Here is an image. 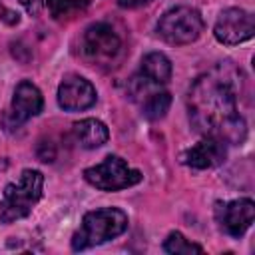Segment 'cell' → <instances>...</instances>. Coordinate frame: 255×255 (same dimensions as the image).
<instances>
[{"instance_id":"13","label":"cell","mask_w":255,"mask_h":255,"mask_svg":"<svg viewBox=\"0 0 255 255\" xmlns=\"http://www.w3.org/2000/svg\"><path fill=\"white\" fill-rule=\"evenodd\" d=\"M171 62L165 54L161 52H149L141 58V66H139V74L155 84V86H165L171 80Z\"/></svg>"},{"instance_id":"12","label":"cell","mask_w":255,"mask_h":255,"mask_svg":"<svg viewBox=\"0 0 255 255\" xmlns=\"http://www.w3.org/2000/svg\"><path fill=\"white\" fill-rule=\"evenodd\" d=\"M72 133H74V139L80 147L84 149H96V147H102L108 139H110V129L104 122L96 120V118H86V120H80L72 126Z\"/></svg>"},{"instance_id":"15","label":"cell","mask_w":255,"mask_h":255,"mask_svg":"<svg viewBox=\"0 0 255 255\" xmlns=\"http://www.w3.org/2000/svg\"><path fill=\"white\" fill-rule=\"evenodd\" d=\"M163 251L171 255H191V253H203V247L189 241L183 233L171 231L163 241Z\"/></svg>"},{"instance_id":"8","label":"cell","mask_w":255,"mask_h":255,"mask_svg":"<svg viewBox=\"0 0 255 255\" xmlns=\"http://www.w3.org/2000/svg\"><path fill=\"white\" fill-rule=\"evenodd\" d=\"M255 34V18L251 12L243 8H227L219 14L215 26H213V36L219 44L225 46H237L247 40H251Z\"/></svg>"},{"instance_id":"10","label":"cell","mask_w":255,"mask_h":255,"mask_svg":"<svg viewBox=\"0 0 255 255\" xmlns=\"http://www.w3.org/2000/svg\"><path fill=\"white\" fill-rule=\"evenodd\" d=\"M96 88L92 86L90 80L78 76V74H68L58 86V104L66 112H82L88 110L96 104Z\"/></svg>"},{"instance_id":"1","label":"cell","mask_w":255,"mask_h":255,"mask_svg":"<svg viewBox=\"0 0 255 255\" xmlns=\"http://www.w3.org/2000/svg\"><path fill=\"white\" fill-rule=\"evenodd\" d=\"M241 72L231 62H219L193 80L187 92V116L195 131L241 145L247 122L239 112Z\"/></svg>"},{"instance_id":"18","label":"cell","mask_w":255,"mask_h":255,"mask_svg":"<svg viewBox=\"0 0 255 255\" xmlns=\"http://www.w3.org/2000/svg\"><path fill=\"white\" fill-rule=\"evenodd\" d=\"M153 0H118V4L122 6V8H139V6H147V4H151Z\"/></svg>"},{"instance_id":"17","label":"cell","mask_w":255,"mask_h":255,"mask_svg":"<svg viewBox=\"0 0 255 255\" xmlns=\"http://www.w3.org/2000/svg\"><path fill=\"white\" fill-rule=\"evenodd\" d=\"M20 4L26 8L28 14H32V16H38L40 14V8H42V2L40 0H20Z\"/></svg>"},{"instance_id":"4","label":"cell","mask_w":255,"mask_h":255,"mask_svg":"<svg viewBox=\"0 0 255 255\" xmlns=\"http://www.w3.org/2000/svg\"><path fill=\"white\" fill-rule=\"evenodd\" d=\"M203 18L191 6H173L157 22V36L171 46L195 42L203 32Z\"/></svg>"},{"instance_id":"2","label":"cell","mask_w":255,"mask_h":255,"mask_svg":"<svg viewBox=\"0 0 255 255\" xmlns=\"http://www.w3.org/2000/svg\"><path fill=\"white\" fill-rule=\"evenodd\" d=\"M44 175L38 169H24L18 181L6 183L0 197V223L10 225L32 213L42 199Z\"/></svg>"},{"instance_id":"11","label":"cell","mask_w":255,"mask_h":255,"mask_svg":"<svg viewBox=\"0 0 255 255\" xmlns=\"http://www.w3.org/2000/svg\"><path fill=\"white\" fill-rule=\"evenodd\" d=\"M227 157V143L223 139L203 135L197 143L181 153V161L191 169H213Z\"/></svg>"},{"instance_id":"9","label":"cell","mask_w":255,"mask_h":255,"mask_svg":"<svg viewBox=\"0 0 255 255\" xmlns=\"http://www.w3.org/2000/svg\"><path fill=\"white\" fill-rule=\"evenodd\" d=\"M44 108V98H42V92L28 80H22L16 90H14V96H12V102H10V108L4 116V124L14 129V128H20L22 124H26L30 118L38 116Z\"/></svg>"},{"instance_id":"3","label":"cell","mask_w":255,"mask_h":255,"mask_svg":"<svg viewBox=\"0 0 255 255\" xmlns=\"http://www.w3.org/2000/svg\"><path fill=\"white\" fill-rule=\"evenodd\" d=\"M128 223L129 221L126 211L118 207H100V209L88 211L82 217L80 229L72 237V249L86 251L106 241H112L128 229Z\"/></svg>"},{"instance_id":"5","label":"cell","mask_w":255,"mask_h":255,"mask_svg":"<svg viewBox=\"0 0 255 255\" xmlns=\"http://www.w3.org/2000/svg\"><path fill=\"white\" fill-rule=\"evenodd\" d=\"M84 179L100 191H122L141 181V173L120 155H106L100 163L84 169Z\"/></svg>"},{"instance_id":"16","label":"cell","mask_w":255,"mask_h":255,"mask_svg":"<svg viewBox=\"0 0 255 255\" xmlns=\"http://www.w3.org/2000/svg\"><path fill=\"white\" fill-rule=\"evenodd\" d=\"M46 6L50 10L52 18L68 20V18H74L76 14H80L88 6V0H46Z\"/></svg>"},{"instance_id":"14","label":"cell","mask_w":255,"mask_h":255,"mask_svg":"<svg viewBox=\"0 0 255 255\" xmlns=\"http://www.w3.org/2000/svg\"><path fill=\"white\" fill-rule=\"evenodd\" d=\"M169 106H171V94L165 92V90H155L153 94H149L141 102V114L149 122H155V120H161L167 114Z\"/></svg>"},{"instance_id":"6","label":"cell","mask_w":255,"mask_h":255,"mask_svg":"<svg viewBox=\"0 0 255 255\" xmlns=\"http://www.w3.org/2000/svg\"><path fill=\"white\" fill-rule=\"evenodd\" d=\"M122 52V38L106 22L90 24L80 38V54L90 64H112Z\"/></svg>"},{"instance_id":"7","label":"cell","mask_w":255,"mask_h":255,"mask_svg":"<svg viewBox=\"0 0 255 255\" xmlns=\"http://www.w3.org/2000/svg\"><path fill=\"white\" fill-rule=\"evenodd\" d=\"M253 219H255V203L249 197L215 203V221L219 229L233 239L243 237L245 231L251 227Z\"/></svg>"}]
</instances>
